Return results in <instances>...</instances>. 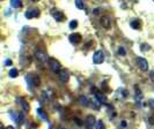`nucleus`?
Returning a JSON list of instances; mask_svg holds the SVG:
<instances>
[{
	"label": "nucleus",
	"instance_id": "1",
	"mask_svg": "<svg viewBox=\"0 0 154 129\" xmlns=\"http://www.w3.org/2000/svg\"><path fill=\"white\" fill-rule=\"evenodd\" d=\"M93 61L94 63H96V65H100L102 62L104 61V53L102 52V51H96V52L94 53V55H93Z\"/></svg>",
	"mask_w": 154,
	"mask_h": 129
},
{
	"label": "nucleus",
	"instance_id": "2",
	"mask_svg": "<svg viewBox=\"0 0 154 129\" xmlns=\"http://www.w3.org/2000/svg\"><path fill=\"white\" fill-rule=\"evenodd\" d=\"M49 67L51 68V70L53 73H58V72H60L62 66H60V63L56 59H49Z\"/></svg>",
	"mask_w": 154,
	"mask_h": 129
},
{
	"label": "nucleus",
	"instance_id": "3",
	"mask_svg": "<svg viewBox=\"0 0 154 129\" xmlns=\"http://www.w3.org/2000/svg\"><path fill=\"white\" fill-rule=\"evenodd\" d=\"M137 65H138L140 70H143V72L148 70V62L144 58H137Z\"/></svg>",
	"mask_w": 154,
	"mask_h": 129
},
{
	"label": "nucleus",
	"instance_id": "4",
	"mask_svg": "<svg viewBox=\"0 0 154 129\" xmlns=\"http://www.w3.org/2000/svg\"><path fill=\"white\" fill-rule=\"evenodd\" d=\"M35 58L41 62H46L49 61V58H48V54L42 51V50H37L36 52H35Z\"/></svg>",
	"mask_w": 154,
	"mask_h": 129
},
{
	"label": "nucleus",
	"instance_id": "5",
	"mask_svg": "<svg viewBox=\"0 0 154 129\" xmlns=\"http://www.w3.org/2000/svg\"><path fill=\"white\" fill-rule=\"evenodd\" d=\"M38 15H39V9H37V8H30V9H28L24 13L26 19H34V17H37Z\"/></svg>",
	"mask_w": 154,
	"mask_h": 129
},
{
	"label": "nucleus",
	"instance_id": "6",
	"mask_svg": "<svg viewBox=\"0 0 154 129\" xmlns=\"http://www.w3.org/2000/svg\"><path fill=\"white\" fill-rule=\"evenodd\" d=\"M91 91H93V93H94V96H95V98H96V99L100 101L101 104H106V103H107L106 96L102 95L101 92H100V91H97L95 88H93V89H91Z\"/></svg>",
	"mask_w": 154,
	"mask_h": 129
},
{
	"label": "nucleus",
	"instance_id": "7",
	"mask_svg": "<svg viewBox=\"0 0 154 129\" xmlns=\"http://www.w3.org/2000/svg\"><path fill=\"white\" fill-rule=\"evenodd\" d=\"M51 15H52V17L57 22H62L64 20V14L60 12V10L56 9V8H53V9H51Z\"/></svg>",
	"mask_w": 154,
	"mask_h": 129
},
{
	"label": "nucleus",
	"instance_id": "8",
	"mask_svg": "<svg viewBox=\"0 0 154 129\" xmlns=\"http://www.w3.org/2000/svg\"><path fill=\"white\" fill-rule=\"evenodd\" d=\"M96 126V120H95V116L93 115H88L86 119V127L87 129H93Z\"/></svg>",
	"mask_w": 154,
	"mask_h": 129
},
{
	"label": "nucleus",
	"instance_id": "9",
	"mask_svg": "<svg viewBox=\"0 0 154 129\" xmlns=\"http://www.w3.org/2000/svg\"><path fill=\"white\" fill-rule=\"evenodd\" d=\"M68 39H70V42L72 44H79L81 42V35L80 34H72V35H70Z\"/></svg>",
	"mask_w": 154,
	"mask_h": 129
},
{
	"label": "nucleus",
	"instance_id": "10",
	"mask_svg": "<svg viewBox=\"0 0 154 129\" xmlns=\"http://www.w3.org/2000/svg\"><path fill=\"white\" fill-rule=\"evenodd\" d=\"M101 24L103 25V28L109 29V28L111 27V21H110V19H109L108 16H103V17H101Z\"/></svg>",
	"mask_w": 154,
	"mask_h": 129
},
{
	"label": "nucleus",
	"instance_id": "11",
	"mask_svg": "<svg viewBox=\"0 0 154 129\" xmlns=\"http://www.w3.org/2000/svg\"><path fill=\"white\" fill-rule=\"evenodd\" d=\"M68 78H70V74L66 70H63V72L59 73V80L62 82H67Z\"/></svg>",
	"mask_w": 154,
	"mask_h": 129
},
{
	"label": "nucleus",
	"instance_id": "12",
	"mask_svg": "<svg viewBox=\"0 0 154 129\" xmlns=\"http://www.w3.org/2000/svg\"><path fill=\"white\" fill-rule=\"evenodd\" d=\"M79 103H80V105L86 107V106L89 105V99L87 98L86 96H80V97H79Z\"/></svg>",
	"mask_w": 154,
	"mask_h": 129
},
{
	"label": "nucleus",
	"instance_id": "13",
	"mask_svg": "<svg viewBox=\"0 0 154 129\" xmlns=\"http://www.w3.org/2000/svg\"><path fill=\"white\" fill-rule=\"evenodd\" d=\"M15 121L18 124H22L24 122V114L23 113H19V115L15 118Z\"/></svg>",
	"mask_w": 154,
	"mask_h": 129
},
{
	"label": "nucleus",
	"instance_id": "14",
	"mask_svg": "<svg viewBox=\"0 0 154 129\" xmlns=\"http://www.w3.org/2000/svg\"><path fill=\"white\" fill-rule=\"evenodd\" d=\"M36 113H37V114H38L39 116H41V118H42L43 120H45V121L48 120V115H46L45 113H44L42 108H37V110H36Z\"/></svg>",
	"mask_w": 154,
	"mask_h": 129
},
{
	"label": "nucleus",
	"instance_id": "15",
	"mask_svg": "<svg viewBox=\"0 0 154 129\" xmlns=\"http://www.w3.org/2000/svg\"><path fill=\"white\" fill-rule=\"evenodd\" d=\"M10 5L15 7V8H19L22 6V1L21 0H10Z\"/></svg>",
	"mask_w": 154,
	"mask_h": 129
},
{
	"label": "nucleus",
	"instance_id": "16",
	"mask_svg": "<svg viewBox=\"0 0 154 129\" xmlns=\"http://www.w3.org/2000/svg\"><path fill=\"white\" fill-rule=\"evenodd\" d=\"M100 106H101V103L97 100L96 98H94V100H91V107H93V108L99 110V108H100Z\"/></svg>",
	"mask_w": 154,
	"mask_h": 129
},
{
	"label": "nucleus",
	"instance_id": "17",
	"mask_svg": "<svg viewBox=\"0 0 154 129\" xmlns=\"http://www.w3.org/2000/svg\"><path fill=\"white\" fill-rule=\"evenodd\" d=\"M75 6H77L78 9H85V5H83L82 0H75Z\"/></svg>",
	"mask_w": 154,
	"mask_h": 129
},
{
	"label": "nucleus",
	"instance_id": "18",
	"mask_svg": "<svg viewBox=\"0 0 154 129\" xmlns=\"http://www.w3.org/2000/svg\"><path fill=\"white\" fill-rule=\"evenodd\" d=\"M131 27H132L133 29H139V27H140L139 21H138V20H135V21H132V22H131Z\"/></svg>",
	"mask_w": 154,
	"mask_h": 129
},
{
	"label": "nucleus",
	"instance_id": "19",
	"mask_svg": "<svg viewBox=\"0 0 154 129\" xmlns=\"http://www.w3.org/2000/svg\"><path fill=\"white\" fill-rule=\"evenodd\" d=\"M18 73H19L18 72V69H16V68H13V69H10L9 70V76L14 78V77L18 76Z\"/></svg>",
	"mask_w": 154,
	"mask_h": 129
},
{
	"label": "nucleus",
	"instance_id": "20",
	"mask_svg": "<svg viewBox=\"0 0 154 129\" xmlns=\"http://www.w3.org/2000/svg\"><path fill=\"white\" fill-rule=\"evenodd\" d=\"M95 129H106V127H104V124H103V122H102L101 120H99V121L96 122Z\"/></svg>",
	"mask_w": 154,
	"mask_h": 129
},
{
	"label": "nucleus",
	"instance_id": "21",
	"mask_svg": "<svg viewBox=\"0 0 154 129\" xmlns=\"http://www.w3.org/2000/svg\"><path fill=\"white\" fill-rule=\"evenodd\" d=\"M77 25H78V21H75V20H73V21L70 22V29L77 28Z\"/></svg>",
	"mask_w": 154,
	"mask_h": 129
},
{
	"label": "nucleus",
	"instance_id": "22",
	"mask_svg": "<svg viewBox=\"0 0 154 129\" xmlns=\"http://www.w3.org/2000/svg\"><path fill=\"white\" fill-rule=\"evenodd\" d=\"M20 103H21V105H22V107H23V110L24 111H28L29 110V106H28V104H26V101L23 100V99H20Z\"/></svg>",
	"mask_w": 154,
	"mask_h": 129
},
{
	"label": "nucleus",
	"instance_id": "23",
	"mask_svg": "<svg viewBox=\"0 0 154 129\" xmlns=\"http://www.w3.org/2000/svg\"><path fill=\"white\" fill-rule=\"evenodd\" d=\"M118 54L122 55V57H124V55H125L126 52H125V50H124V47H119V48H118Z\"/></svg>",
	"mask_w": 154,
	"mask_h": 129
},
{
	"label": "nucleus",
	"instance_id": "24",
	"mask_svg": "<svg viewBox=\"0 0 154 129\" xmlns=\"http://www.w3.org/2000/svg\"><path fill=\"white\" fill-rule=\"evenodd\" d=\"M140 48H141V51H144V52H145V51H148L151 47H149V45H147V44H143Z\"/></svg>",
	"mask_w": 154,
	"mask_h": 129
},
{
	"label": "nucleus",
	"instance_id": "25",
	"mask_svg": "<svg viewBox=\"0 0 154 129\" xmlns=\"http://www.w3.org/2000/svg\"><path fill=\"white\" fill-rule=\"evenodd\" d=\"M148 106L152 108V110L154 111V100L153 99H151V100H148Z\"/></svg>",
	"mask_w": 154,
	"mask_h": 129
},
{
	"label": "nucleus",
	"instance_id": "26",
	"mask_svg": "<svg viewBox=\"0 0 154 129\" xmlns=\"http://www.w3.org/2000/svg\"><path fill=\"white\" fill-rule=\"evenodd\" d=\"M149 77H151V80L153 81V83H154V70L153 72H151V74H149Z\"/></svg>",
	"mask_w": 154,
	"mask_h": 129
},
{
	"label": "nucleus",
	"instance_id": "27",
	"mask_svg": "<svg viewBox=\"0 0 154 129\" xmlns=\"http://www.w3.org/2000/svg\"><path fill=\"white\" fill-rule=\"evenodd\" d=\"M6 66H10V65H12V61H10V60H6Z\"/></svg>",
	"mask_w": 154,
	"mask_h": 129
},
{
	"label": "nucleus",
	"instance_id": "28",
	"mask_svg": "<svg viewBox=\"0 0 154 129\" xmlns=\"http://www.w3.org/2000/svg\"><path fill=\"white\" fill-rule=\"evenodd\" d=\"M7 129H14V128H13V127H8V128H7Z\"/></svg>",
	"mask_w": 154,
	"mask_h": 129
},
{
	"label": "nucleus",
	"instance_id": "29",
	"mask_svg": "<svg viewBox=\"0 0 154 129\" xmlns=\"http://www.w3.org/2000/svg\"><path fill=\"white\" fill-rule=\"evenodd\" d=\"M31 1H34V2H36V1H39V0H31Z\"/></svg>",
	"mask_w": 154,
	"mask_h": 129
},
{
	"label": "nucleus",
	"instance_id": "30",
	"mask_svg": "<svg viewBox=\"0 0 154 129\" xmlns=\"http://www.w3.org/2000/svg\"><path fill=\"white\" fill-rule=\"evenodd\" d=\"M50 129H51V128H50Z\"/></svg>",
	"mask_w": 154,
	"mask_h": 129
}]
</instances>
